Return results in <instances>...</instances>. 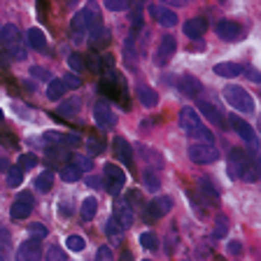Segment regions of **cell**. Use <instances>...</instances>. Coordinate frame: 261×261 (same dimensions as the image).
<instances>
[{
    "label": "cell",
    "mask_w": 261,
    "mask_h": 261,
    "mask_svg": "<svg viewBox=\"0 0 261 261\" xmlns=\"http://www.w3.org/2000/svg\"><path fill=\"white\" fill-rule=\"evenodd\" d=\"M198 185H201V191H203V194H207V196H210V198H212V201H217V198H219V191L217 189H215V187H212L210 185V182H207V179H198Z\"/></svg>",
    "instance_id": "f6af8a7d"
},
{
    "label": "cell",
    "mask_w": 261,
    "mask_h": 261,
    "mask_svg": "<svg viewBox=\"0 0 261 261\" xmlns=\"http://www.w3.org/2000/svg\"><path fill=\"white\" fill-rule=\"evenodd\" d=\"M198 110H201V112L205 114V117L215 126H224V124H226V121H224V117H222V112H219V110L215 108L212 103H205V100H201V103H198Z\"/></svg>",
    "instance_id": "603a6c76"
},
{
    "label": "cell",
    "mask_w": 261,
    "mask_h": 261,
    "mask_svg": "<svg viewBox=\"0 0 261 261\" xmlns=\"http://www.w3.org/2000/svg\"><path fill=\"white\" fill-rule=\"evenodd\" d=\"M228 252H231V254H240V252H243V245L240 243H228Z\"/></svg>",
    "instance_id": "db71d44e"
},
{
    "label": "cell",
    "mask_w": 261,
    "mask_h": 261,
    "mask_svg": "<svg viewBox=\"0 0 261 261\" xmlns=\"http://www.w3.org/2000/svg\"><path fill=\"white\" fill-rule=\"evenodd\" d=\"M138 149H140V154H142V159H145V161L154 159V161H156V166H161V156H159L156 152H152V149H147L145 145H138Z\"/></svg>",
    "instance_id": "bcb514c9"
},
{
    "label": "cell",
    "mask_w": 261,
    "mask_h": 261,
    "mask_svg": "<svg viewBox=\"0 0 261 261\" xmlns=\"http://www.w3.org/2000/svg\"><path fill=\"white\" fill-rule=\"evenodd\" d=\"M65 91H68V89H65L63 80H49V87H47V98L49 100H61Z\"/></svg>",
    "instance_id": "83f0119b"
},
{
    "label": "cell",
    "mask_w": 261,
    "mask_h": 261,
    "mask_svg": "<svg viewBox=\"0 0 261 261\" xmlns=\"http://www.w3.org/2000/svg\"><path fill=\"white\" fill-rule=\"evenodd\" d=\"M175 49H177V40L173 38V35H163L161 42H159L156 51H154V63L156 65H168L170 59L175 56Z\"/></svg>",
    "instance_id": "7c38bea8"
},
{
    "label": "cell",
    "mask_w": 261,
    "mask_h": 261,
    "mask_svg": "<svg viewBox=\"0 0 261 261\" xmlns=\"http://www.w3.org/2000/svg\"><path fill=\"white\" fill-rule=\"evenodd\" d=\"M31 75L35 77V80H40V82L49 80V72L44 70V68H38V65H33V68H31Z\"/></svg>",
    "instance_id": "f907efd6"
},
{
    "label": "cell",
    "mask_w": 261,
    "mask_h": 261,
    "mask_svg": "<svg viewBox=\"0 0 261 261\" xmlns=\"http://www.w3.org/2000/svg\"><path fill=\"white\" fill-rule=\"evenodd\" d=\"M82 12L87 16V28H89V33H91V47L93 49L105 47V44L110 42V31L103 26V21H100V12H98L96 3H87V7Z\"/></svg>",
    "instance_id": "3957f363"
},
{
    "label": "cell",
    "mask_w": 261,
    "mask_h": 261,
    "mask_svg": "<svg viewBox=\"0 0 261 261\" xmlns=\"http://www.w3.org/2000/svg\"><path fill=\"white\" fill-rule=\"evenodd\" d=\"M70 35H72V42H75V44H82L84 40H87L89 28H87V16H84V12H77V14L72 16Z\"/></svg>",
    "instance_id": "2e32d148"
},
{
    "label": "cell",
    "mask_w": 261,
    "mask_h": 261,
    "mask_svg": "<svg viewBox=\"0 0 261 261\" xmlns=\"http://www.w3.org/2000/svg\"><path fill=\"white\" fill-rule=\"evenodd\" d=\"M42 142H54V145H77L80 136L77 133H59V130H47L42 138Z\"/></svg>",
    "instance_id": "ffe728a7"
},
{
    "label": "cell",
    "mask_w": 261,
    "mask_h": 261,
    "mask_svg": "<svg viewBox=\"0 0 261 261\" xmlns=\"http://www.w3.org/2000/svg\"><path fill=\"white\" fill-rule=\"evenodd\" d=\"M28 231H31L33 236H38V238H47V228H44L42 224H31Z\"/></svg>",
    "instance_id": "816d5d0a"
},
{
    "label": "cell",
    "mask_w": 261,
    "mask_h": 261,
    "mask_svg": "<svg viewBox=\"0 0 261 261\" xmlns=\"http://www.w3.org/2000/svg\"><path fill=\"white\" fill-rule=\"evenodd\" d=\"M142 185H145V189H149V191H159V187H161V179H159V175L154 173V170L147 168L145 173H142Z\"/></svg>",
    "instance_id": "4dcf8cb0"
},
{
    "label": "cell",
    "mask_w": 261,
    "mask_h": 261,
    "mask_svg": "<svg viewBox=\"0 0 261 261\" xmlns=\"http://www.w3.org/2000/svg\"><path fill=\"white\" fill-rule=\"evenodd\" d=\"M0 245H3V250H5V247H10V233H7L3 226H0Z\"/></svg>",
    "instance_id": "f5cc1de1"
},
{
    "label": "cell",
    "mask_w": 261,
    "mask_h": 261,
    "mask_svg": "<svg viewBox=\"0 0 261 261\" xmlns=\"http://www.w3.org/2000/svg\"><path fill=\"white\" fill-rule=\"evenodd\" d=\"M100 91L108 93V96H112L114 100H119L124 108H128V100H126L128 89H126V80H124V75H121V72L105 70L103 72V80H100Z\"/></svg>",
    "instance_id": "277c9868"
},
{
    "label": "cell",
    "mask_w": 261,
    "mask_h": 261,
    "mask_svg": "<svg viewBox=\"0 0 261 261\" xmlns=\"http://www.w3.org/2000/svg\"><path fill=\"white\" fill-rule=\"evenodd\" d=\"M226 233H228V222L224 217H217V226H215V233H212V238H215V240H222Z\"/></svg>",
    "instance_id": "ee69618b"
},
{
    "label": "cell",
    "mask_w": 261,
    "mask_h": 261,
    "mask_svg": "<svg viewBox=\"0 0 261 261\" xmlns=\"http://www.w3.org/2000/svg\"><path fill=\"white\" fill-rule=\"evenodd\" d=\"M87 185L89 187H100V177H87Z\"/></svg>",
    "instance_id": "6f0895ef"
},
{
    "label": "cell",
    "mask_w": 261,
    "mask_h": 261,
    "mask_svg": "<svg viewBox=\"0 0 261 261\" xmlns=\"http://www.w3.org/2000/svg\"><path fill=\"white\" fill-rule=\"evenodd\" d=\"M103 173H105V179H108V187H105V189H108L112 196H119L121 189H124V185H126L124 170H121L117 163H108Z\"/></svg>",
    "instance_id": "9c48e42d"
},
{
    "label": "cell",
    "mask_w": 261,
    "mask_h": 261,
    "mask_svg": "<svg viewBox=\"0 0 261 261\" xmlns=\"http://www.w3.org/2000/svg\"><path fill=\"white\" fill-rule=\"evenodd\" d=\"M140 245L145 247V250L154 252L159 247V238L156 233H152V231H145V233H140Z\"/></svg>",
    "instance_id": "836d02e7"
},
{
    "label": "cell",
    "mask_w": 261,
    "mask_h": 261,
    "mask_svg": "<svg viewBox=\"0 0 261 261\" xmlns=\"http://www.w3.org/2000/svg\"><path fill=\"white\" fill-rule=\"evenodd\" d=\"M63 84H65V89H80L82 87V80L77 75H65L63 77Z\"/></svg>",
    "instance_id": "7dc6e473"
},
{
    "label": "cell",
    "mask_w": 261,
    "mask_h": 261,
    "mask_svg": "<svg viewBox=\"0 0 261 261\" xmlns=\"http://www.w3.org/2000/svg\"><path fill=\"white\" fill-rule=\"evenodd\" d=\"M70 163L75 166L77 170H91L93 161L89 156H82V154H70Z\"/></svg>",
    "instance_id": "e575fe53"
},
{
    "label": "cell",
    "mask_w": 261,
    "mask_h": 261,
    "mask_svg": "<svg viewBox=\"0 0 261 261\" xmlns=\"http://www.w3.org/2000/svg\"><path fill=\"white\" fill-rule=\"evenodd\" d=\"M177 87H179V93H185V96H189V98H196L198 93H203L201 80L194 75H182L177 82Z\"/></svg>",
    "instance_id": "ac0fdd59"
},
{
    "label": "cell",
    "mask_w": 261,
    "mask_h": 261,
    "mask_svg": "<svg viewBox=\"0 0 261 261\" xmlns=\"http://www.w3.org/2000/svg\"><path fill=\"white\" fill-rule=\"evenodd\" d=\"M0 42L7 49V56H12L14 61H23L26 59V47L21 42V33L14 23H7V26L0 28Z\"/></svg>",
    "instance_id": "5b68a950"
},
{
    "label": "cell",
    "mask_w": 261,
    "mask_h": 261,
    "mask_svg": "<svg viewBox=\"0 0 261 261\" xmlns=\"http://www.w3.org/2000/svg\"><path fill=\"white\" fill-rule=\"evenodd\" d=\"M75 3H77V0H65V5H68V7H75Z\"/></svg>",
    "instance_id": "94428289"
},
{
    "label": "cell",
    "mask_w": 261,
    "mask_h": 261,
    "mask_svg": "<svg viewBox=\"0 0 261 261\" xmlns=\"http://www.w3.org/2000/svg\"><path fill=\"white\" fill-rule=\"evenodd\" d=\"M0 65H7V61H5V54H0Z\"/></svg>",
    "instance_id": "6125c7cd"
},
{
    "label": "cell",
    "mask_w": 261,
    "mask_h": 261,
    "mask_svg": "<svg viewBox=\"0 0 261 261\" xmlns=\"http://www.w3.org/2000/svg\"><path fill=\"white\" fill-rule=\"evenodd\" d=\"M105 233H108V238H114V240H117L121 233H124V228L119 226V222H117L114 217H110L108 224H105Z\"/></svg>",
    "instance_id": "d590c367"
},
{
    "label": "cell",
    "mask_w": 261,
    "mask_h": 261,
    "mask_svg": "<svg viewBox=\"0 0 261 261\" xmlns=\"http://www.w3.org/2000/svg\"><path fill=\"white\" fill-rule=\"evenodd\" d=\"M205 28H207V21H205V19H203V16H194V19H189V21L182 26V31H185L187 38L198 40L203 33H205Z\"/></svg>",
    "instance_id": "44dd1931"
},
{
    "label": "cell",
    "mask_w": 261,
    "mask_h": 261,
    "mask_svg": "<svg viewBox=\"0 0 261 261\" xmlns=\"http://www.w3.org/2000/svg\"><path fill=\"white\" fill-rule=\"evenodd\" d=\"M96 261H112V250H110L108 245H103V247H98Z\"/></svg>",
    "instance_id": "c3c4849f"
},
{
    "label": "cell",
    "mask_w": 261,
    "mask_h": 261,
    "mask_svg": "<svg viewBox=\"0 0 261 261\" xmlns=\"http://www.w3.org/2000/svg\"><path fill=\"white\" fill-rule=\"evenodd\" d=\"M215 31H217V35L222 40H226V42H236V40H240V35H243L240 23L228 21V19H222V21L215 26Z\"/></svg>",
    "instance_id": "9a60e30c"
},
{
    "label": "cell",
    "mask_w": 261,
    "mask_h": 261,
    "mask_svg": "<svg viewBox=\"0 0 261 261\" xmlns=\"http://www.w3.org/2000/svg\"><path fill=\"white\" fill-rule=\"evenodd\" d=\"M96 212H98V201L93 198V196H89V198H84V201H82L80 217L84 219V222H91V219L96 217Z\"/></svg>",
    "instance_id": "484cf974"
},
{
    "label": "cell",
    "mask_w": 261,
    "mask_h": 261,
    "mask_svg": "<svg viewBox=\"0 0 261 261\" xmlns=\"http://www.w3.org/2000/svg\"><path fill=\"white\" fill-rule=\"evenodd\" d=\"M65 245H68V250H72V252H82L84 247H87V240L82 238V236H68V240H65Z\"/></svg>",
    "instance_id": "8d00e7d4"
},
{
    "label": "cell",
    "mask_w": 261,
    "mask_h": 261,
    "mask_svg": "<svg viewBox=\"0 0 261 261\" xmlns=\"http://www.w3.org/2000/svg\"><path fill=\"white\" fill-rule=\"evenodd\" d=\"M77 110H80V100L70 98V100H65V103H61L56 112H59L61 117H63V119H72V117L77 114Z\"/></svg>",
    "instance_id": "f546056e"
},
{
    "label": "cell",
    "mask_w": 261,
    "mask_h": 261,
    "mask_svg": "<svg viewBox=\"0 0 261 261\" xmlns=\"http://www.w3.org/2000/svg\"><path fill=\"white\" fill-rule=\"evenodd\" d=\"M33 205H35V201H33V194H31V191H21V194L14 198V203H12L10 217L12 219H26V217H31Z\"/></svg>",
    "instance_id": "30bf717a"
},
{
    "label": "cell",
    "mask_w": 261,
    "mask_h": 261,
    "mask_svg": "<svg viewBox=\"0 0 261 261\" xmlns=\"http://www.w3.org/2000/svg\"><path fill=\"white\" fill-rule=\"evenodd\" d=\"M187 154L198 166H207V163H215L219 159V149L212 142H194V145H189Z\"/></svg>",
    "instance_id": "52a82bcc"
},
{
    "label": "cell",
    "mask_w": 261,
    "mask_h": 261,
    "mask_svg": "<svg viewBox=\"0 0 261 261\" xmlns=\"http://www.w3.org/2000/svg\"><path fill=\"white\" fill-rule=\"evenodd\" d=\"M87 147H89V154H93V156L103 154V149H105V145H103V140H100V138H89Z\"/></svg>",
    "instance_id": "7bdbcfd3"
},
{
    "label": "cell",
    "mask_w": 261,
    "mask_h": 261,
    "mask_svg": "<svg viewBox=\"0 0 261 261\" xmlns=\"http://www.w3.org/2000/svg\"><path fill=\"white\" fill-rule=\"evenodd\" d=\"M112 149H114L117 159H119L124 166H133V152H130V145H128V140H126V138H121V136L114 138V140H112Z\"/></svg>",
    "instance_id": "d6986e66"
},
{
    "label": "cell",
    "mask_w": 261,
    "mask_h": 261,
    "mask_svg": "<svg viewBox=\"0 0 261 261\" xmlns=\"http://www.w3.org/2000/svg\"><path fill=\"white\" fill-rule=\"evenodd\" d=\"M47 261H68V256H65V252L61 250L59 245H51L47 250Z\"/></svg>",
    "instance_id": "b9f144b4"
},
{
    "label": "cell",
    "mask_w": 261,
    "mask_h": 261,
    "mask_svg": "<svg viewBox=\"0 0 261 261\" xmlns=\"http://www.w3.org/2000/svg\"><path fill=\"white\" fill-rule=\"evenodd\" d=\"M247 72H250V80H252V82H256V84H259V82H261L259 72H256V70H254V68H247Z\"/></svg>",
    "instance_id": "11a10c76"
},
{
    "label": "cell",
    "mask_w": 261,
    "mask_h": 261,
    "mask_svg": "<svg viewBox=\"0 0 261 261\" xmlns=\"http://www.w3.org/2000/svg\"><path fill=\"white\" fill-rule=\"evenodd\" d=\"M166 5H175V7H179V5H185L187 0H163Z\"/></svg>",
    "instance_id": "680465c9"
},
{
    "label": "cell",
    "mask_w": 261,
    "mask_h": 261,
    "mask_svg": "<svg viewBox=\"0 0 261 261\" xmlns=\"http://www.w3.org/2000/svg\"><path fill=\"white\" fill-rule=\"evenodd\" d=\"M130 28H133V33H138L142 28V3H138L136 10H133V16H130Z\"/></svg>",
    "instance_id": "60d3db41"
},
{
    "label": "cell",
    "mask_w": 261,
    "mask_h": 261,
    "mask_svg": "<svg viewBox=\"0 0 261 261\" xmlns=\"http://www.w3.org/2000/svg\"><path fill=\"white\" fill-rule=\"evenodd\" d=\"M93 119H96V124L100 126V128H112L114 124H117V114L112 112V105L105 103V100H98L96 105H93Z\"/></svg>",
    "instance_id": "4fadbf2b"
},
{
    "label": "cell",
    "mask_w": 261,
    "mask_h": 261,
    "mask_svg": "<svg viewBox=\"0 0 261 261\" xmlns=\"http://www.w3.org/2000/svg\"><path fill=\"white\" fill-rule=\"evenodd\" d=\"M222 93H224V98H226V103L231 105V108H236L238 112H243V114H252V112L256 110L254 98H252L250 93L245 91L243 87H238V84H226Z\"/></svg>",
    "instance_id": "8992f818"
},
{
    "label": "cell",
    "mask_w": 261,
    "mask_h": 261,
    "mask_svg": "<svg viewBox=\"0 0 261 261\" xmlns=\"http://www.w3.org/2000/svg\"><path fill=\"white\" fill-rule=\"evenodd\" d=\"M26 40H28V44H31L33 49H38V51L47 49V38H44V33L40 31V28H31Z\"/></svg>",
    "instance_id": "4316f807"
},
{
    "label": "cell",
    "mask_w": 261,
    "mask_h": 261,
    "mask_svg": "<svg viewBox=\"0 0 261 261\" xmlns=\"http://www.w3.org/2000/svg\"><path fill=\"white\" fill-rule=\"evenodd\" d=\"M145 261H149V259H145Z\"/></svg>",
    "instance_id": "e7e4bbea"
},
{
    "label": "cell",
    "mask_w": 261,
    "mask_h": 261,
    "mask_svg": "<svg viewBox=\"0 0 261 261\" xmlns=\"http://www.w3.org/2000/svg\"><path fill=\"white\" fill-rule=\"evenodd\" d=\"M16 261H40V256H42V250H40V243L38 240H23L19 247H16Z\"/></svg>",
    "instance_id": "5bb4252c"
},
{
    "label": "cell",
    "mask_w": 261,
    "mask_h": 261,
    "mask_svg": "<svg viewBox=\"0 0 261 261\" xmlns=\"http://www.w3.org/2000/svg\"><path fill=\"white\" fill-rule=\"evenodd\" d=\"M138 98H140V103L145 108H156V103H159V93L152 87H145V84L138 87Z\"/></svg>",
    "instance_id": "cb8c5ba5"
},
{
    "label": "cell",
    "mask_w": 261,
    "mask_h": 261,
    "mask_svg": "<svg viewBox=\"0 0 261 261\" xmlns=\"http://www.w3.org/2000/svg\"><path fill=\"white\" fill-rule=\"evenodd\" d=\"M119 261H133V254H130L128 250H124V252L119 254Z\"/></svg>",
    "instance_id": "9f6ffc18"
},
{
    "label": "cell",
    "mask_w": 261,
    "mask_h": 261,
    "mask_svg": "<svg viewBox=\"0 0 261 261\" xmlns=\"http://www.w3.org/2000/svg\"><path fill=\"white\" fill-rule=\"evenodd\" d=\"M215 75H219V77H238V75H243V65L240 63H217L215 65Z\"/></svg>",
    "instance_id": "d4e9b609"
},
{
    "label": "cell",
    "mask_w": 261,
    "mask_h": 261,
    "mask_svg": "<svg viewBox=\"0 0 261 261\" xmlns=\"http://www.w3.org/2000/svg\"><path fill=\"white\" fill-rule=\"evenodd\" d=\"M114 68V56L112 54H103L100 56V70H112Z\"/></svg>",
    "instance_id": "681fc988"
},
{
    "label": "cell",
    "mask_w": 261,
    "mask_h": 261,
    "mask_svg": "<svg viewBox=\"0 0 261 261\" xmlns=\"http://www.w3.org/2000/svg\"><path fill=\"white\" fill-rule=\"evenodd\" d=\"M0 170H10L7 168V159H0Z\"/></svg>",
    "instance_id": "91938a15"
},
{
    "label": "cell",
    "mask_w": 261,
    "mask_h": 261,
    "mask_svg": "<svg viewBox=\"0 0 261 261\" xmlns=\"http://www.w3.org/2000/svg\"><path fill=\"white\" fill-rule=\"evenodd\" d=\"M51 185H54V173L51 170H42V173L35 177V187H38V191H42V194H47L49 189H51Z\"/></svg>",
    "instance_id": "f1b7e54d"
},
{
    "label": "cell",
    "mask_w": 261,
    "mask_h": 261,
    "mask_svg": "<svg viewBox=\"0 0 261 261\" xmlns=\"http://www.w3.org/2000/svg\"><path fill=\"white\" fill-rule=\"evenodd\" d=\"M226 159H228V173H231V177L247 179V182H254V179L259 177V163H256V156H252L247 149L233 147Z\"/></svg>",
    "instance_id": "6da1fadb"
},
{
    "label": "cell",
    "mask_w": 261,
    "mask_h": 261,
    "mask_svg": "<svg viewBox=\"0 0 261 261\" xmlns=\"http://www.w3.org/2000/svg\"><path fill=\"white\" fill-rule=\"evenodd\" d=\"M16 166H19L21 170L35 168V166H38V156H35V154H21V156H19V161H16Z\"/></svg>",
    "instance_id": "ab89813d"
},
{
    "label": "cell",
    "mask_w": 261,
    "mask_h": 261,
    "mask_svg": "<svg viewBox=\"0 0 261 261\" xmlns=\"http://www.w3.org/2000/svg\"><path fill=\"white\" fill-rule=\"evenodd\" d=\"M170 210H173V201H170L168 196H156V198H154V201H149V205H147L145 219H147V222H156V219L166 217Z\"/></svg>",
    "instance_id": "8fae6325"
},
{
    "label": "cell",
    "mask_w": 261,
    "mask_h": 261,
    "mask_svg": "<svg viewBox=\"0 0 261 261\" xmlns=\"http://www.w3.org/2000/svg\"><path fill=\"white\" fill-rule=\"evenodd\" d=\"M228 124H231V128L238 133L240 138H243L247 145H250V154L252 156H256V133H254V128H252L247 121L243 119V117H238V114H231L228 117Z\"/></svg>",
    "instance_id": "ba28073f"
},
{
    "label": "cell",
    "mask_w": 261,
    "mask_h": 261,
    "mask_svg": "<svg viewBox=\"0 0 261 261\" xmlns=\"http://www.w3.org/2000/svg\"><path fill=\"white\" fill-rule=\"evenodd\" d=\"M219 3H224V0H219Z\"/></svg>",
    "instance_id": "be15d7a7"
},
{
    "label": "cell",
    "mask_w": 261,
    "mask_h": 261,
    "mask_svg": "<svg viewBox=\"0 0 261 261\" xmlns=\"http://www.w3.org/2000/svg\"><path fill=\"white\" fill-rule=\"evenodd\" d=\"M68 65H70V70H75V75H80V72H84V56L82 54H70L68 56Z\"/></svg>",
    "instance_id": "74e56055"
},
{
    "label": "cell",
    "mask_w": 261,
    "mask_h": 261,
    "mask_svg": "<svg viewBox=\"0 0 261 261\" xmlns=\"http://www.w3.org/2000/svg\"><path fill=\"white\" fill-rule=\"evenodd\" d=\"M149 14H152L154 19H156L159 26H163V28H173V26H177V14H175L173 10H168V7L154 5V7H149Z\"/></svg>",
    "instance_id": "e0dca14e"
},
{
    "label": "cell",
    "mask_w": 261,
    "mask_h": 261,
    "mask_svg": "<svg viewBox=\"0 0 261 261\" xmlns=\"http://www.w3.org/2000/svg\"><path fill=\"white\" fill-rule=\"evenodd\" d=\"M82 177V170H77L72 163H65L63 168H61V179L63 182H77Z\"/></svg>",
    "instance_id": "d6a6232c"
},
{
    "label": "cell",
    "mask_w": 261,
    "mask_h": 261,
    "mask_svg": "<svg viewBox=\"0 0 261 261\" xmlns=\"http://www.w3.org/2000/svg\"><path fill=\"white\" fill-rule=\"evenodd\" d=\"M103 5L110 12H126L130 7V0H103Z\"/></svg>",
    "instance_id": "f35d334b"
},
{
    "label": "cell",
    "mask_w": 261,
    "mask_h": 261,
    "mask_svg": "<svg viewBox=\"0 0 261 261\" xmlns=\"http://www.w3.org/2000/svg\"><path fill=\"white\" fill-rule=\"evenodd\" d=\"M179 126L189 138H196L198 142H212L215 136L205 128V124L201 121V114L194 108H182L179 110Z\"/></svg>",
    "instance_id": "7a4b0ae2"
},
{
    "label": "cell",
    "mask_w": 261,
    "mask_h": 261,
    "mask_svg": "<svg viewBox=\"0 0 261 261\" xmlns=\"http://www.w3.org/2000/svg\"><path fill=\"white\" fill-rule=\"evenodd\" d=\"M23 173H26V170H21L19 166H12V168L7 170V187H21Z\"/></svg>",
    "instance_id": "1f68e13d"
},
{
    "label": "cell",
    "mask_w": 261,
    "mask_h": 261,
    "mask_svg": "<svg viewBox=\"0 0 261 261\" xmlns=\"http://www.w3.org/2000/svg\"><path fill=\"white\" fill-rule=\"evenodd\" d=\"M112 217L119 222V226L124 228V231L133 226V210H130V205H126V203H119V205L114 207Z\"/></svg>",
    "instance_id": "7402d4cb"
}]
</instances>
